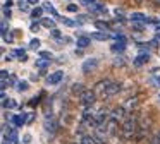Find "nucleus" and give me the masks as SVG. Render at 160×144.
Listing matches in <instances>:
<instances>
[{
  "label": "nucleus",
  "mask_w": 160,
  "mask_h": 144,
  "mask_svg": "<svg viewBox=\"0 0 160 144\" xmlns=\"http://www.w3.org/2000/svg\"><path fill=\"white\" fill-rule=\"evenodd\" d=\"M138 125H139V118L136 115H128L121 123V139L122 141H129L136 136L138 132Z\"/></svg>",
  "instance_id": "1"
},
{
  "label": "nucleus",
  "mask_w": 160,
  "mask_h": 144,
  "mask_svg": "<svg viewBox=\"0 0 160 144\" xmlns=\"http://www.w3.org/2000/svg\"><path fill=\"white\" fill-rule=\"evenodd\" d=\"M95 101H97V93H95V89L91 91V89H84L83 93L79 94V103L83 108H86V106H93Z\"/></svg>",
  "instance_id": "2"
},
{
  "label": "nucleus",
  "mask_w": 160,
  "mask_h": 144,
  "mask_svg": "<svg viewBox=\"0 0 160 144\" xmlns=\"http://www.w3.org/2000/svg\"><path fill=\"white\" fill-rule=\"evenodd\" d=\"M148 132H150V120H146V118L139 120L138 132H136V136H134V141H143L148 136Z\"/></svg>",
  "instance_id": "3"
},
{
  "label": "nucleus",
  "mask_w": 160,
  "mask_h": 144,
  "mask_svg": "<svg viewBox=\"0 0 160 144\" xmlns=\"http://www.w3.org/2000/svg\"><path fill=\"white\" fill-rule=\"evenodd\" d=\"M128 113H129V112L124 108V105H122V106H115L114 110H110V117H112L114 120H117V122H122V120L128 117Z\"/></svg>",
  "instance_id": "4"
},
{
  "label": "nucleus",
  "mask_w": 160,
  "mask_h": 144,
  "mask_svg": "<svg viewBox=\"0 0 160 144\" xmlns=\"http://www.w3.org/2000/svg\"><path fill=\"white\" fill-rule=\"evenodd\" d=\"M121 91V82L117 81H110L107 86V91H105V98H110V96L117 94V93Z\"/></svg>",
  "instance_id": "5"
},
{
  "label": "nucleus",
  "mask_w": 160,
  "mask_h": 144,
  "mask_svg": "<svg viewBox=\"0 0 160 144\" xmlns=\"http://www.w3.org/2000/svg\"><path fill=\"white\" fill-rule=\"evenodd\" d=\"M108 82H110V79H102V81L97 82V86H95V93H97V96L105 98V91H107Z\"/></svg>",
  "instance_id": "6"
},
{
  "label": "nucleus",
  "mask_w": 160,
  "mask_h": 144,
  "mask_svg": "<svg viewBox=\"0 0 160 144\" xmlns=\"http://www.w3.org/2000/svg\"><path fill=\"white\" fill-rule=\"evenodd\" d=\"M97 67H98V58H88V60L83 62V67L81 69H83V72L88 74V72H93Z\"/></svg>",
  "instance_id": "7"
},
{
  "label": "nucleus",
  "mask_w": 160,
  "mask_h": 144,
  "mask_svg": "<svg viewBox=\"0 0 160 144\" xmlns=\"http://www.w3.org/2000/svg\"><path fill=\"white\" fill-rule=\"evenodd\" d=\"M62 79H64V72L62 70H57V72H53V74H50L48 77H47V84L55 86V84H59Z\"/></svg>",
  "instance_id": "8"
},
{
  "label": "nucleus",
  "mask_w": 160,
  "mask_h": 144,
  "mask_svg": "<svg viewBox=\"0 0 160 144\" xmlns=\"http://www.w3.org/2000/svg\"><path fill=\"white\" fill-rule=\"evenodd\" d=\"M148 60H150V53H148V50H146V51H143V53H139L138 57L134 58L132 64H134V67H141V65H145Z\"/></svg>",
  "instance_id": "9"
},
{
  "label": "nucleus",
  "mask_w": 160,
  "mask_h": 144,
  "mask_svg": "<svg viewBox=\"0 0 160 144\" xmlns=\"http://www.w3.org/2000/svg\"><path fill=\"white\" fill-rule=\"evenodd\" d=\"M138 103H139L138 96H132V98H128V99H126V103H124V108L128 110V112H134V110L138 108Z\"/></svg>",
  "instance_id": "10"
},
{
  "label": "nucleus",
  "mask_w": 160,
  "mask_h": 144,
  "mask_svg": "<svg viewBox=\"0 0 160 144\" xmlns=\"http://www.w3.org/2000/svg\"><path fill=\"white\" fill-rule=\"evenodd\" d=\"M4 137H5V139H9V141H12V142H18V130H16V129L5 130Z\"/></svg>",
  "instance_id": "11"
},
{
  "label": "nucleus",
  "mask_w": 160,
  "mask_h": 144,
  "mask_svg": "<svg viewBox=\"0 0 160 144\" xmlns=\"http://www.w3.org/2000/svg\"><path fill=\"white\" fill-rule=\"evenodd\" d=\"M12 55H14L18 60H26V58H28V55H26V50H24V48H16V50L12 51Z\"/></svg>",
  "instance_id": "12"
},
{
  "label": "nucleus",
  "mask_w": 160,
  "mask_h": 144,
  "mask_svg": "<svg viewBox=\"0 0 160 144\" xmlns=\"http://www.w3.org/2000/svg\"><path fill=\"white\" fill-rule=\"evenodd\" d=\"M131 21H136V22H148V17L141 12H134V14H131Z\"/></svg>",
  "instance_id": "13"
},
{
  "label": "nucleus",
  "mask_w": 160,
  "mask_h": 144,
  "mask_svg": "<svg viewBox=\"0 0 160 144\" xmlns=\"http://www.w3.org/2000/svg\"><path fill=\"white\" fill-rule=\"evenodd\" d=\"M45 129L50 130V132H55V130H57V122H55L53 118H48V117H47V120H45Z\"/></svg>",
  "instance_id": "14"
},
{
  "label": "nucleus",
  "mask_w": 160,
  "mask_h": 144,
  "mask_svg": "<svg viewBox=\"0 0 160 144\" xmlns=\"http://www.w3.org/2000/svg\"><path fill=\"white\" fill-rule=\"evenodd\" d=\"M12 122H14L16 127H22V125H26V117L24 115H14L12 117Z\"/></svg>",
  "instance_id": "15"
},
{
  "label": "nucleus",
  "mask_w": 160,
  "mask_h": 144,
  "mask_svg": "<svg viewBox=\"0 0 160 144\" xmlns=\"http://www.w3.org/2000/svg\"><path fill=\"white\" fill-rule=\"evenodd\" d=\"M91 40H100V41H105V40H108V38H110V36H108V34L107 33H105V31H102V33H100V31H98V33H91Z\"/></svg>",
  "instance_id": "16"
},
{
  "label": "nucleus",
  "mask_w": 160,
  "mask_h": 144,
  "mask_svg": "<svg viewBox=\"0 0 160 144\" xmlns=\"http://www.w3.org/2000/svg\"><path fill=\"white\" fill-rule=\"evenodd\" d=\"M124 50H126V41H119V43L112 45V51H115V53H122Z\"/></svg>",
  "instance_id": "17"
},
{
  "label": "nucleus",
  "mask_w": 160,
  "mask_h": 144,
  "mask_svg": "<svg viewBox=\"0 0 160 144\" xmlns=\"http://www.w3.org/2000/svg\"><path fill=\"white\" fill-rule=\"evenodd\" d=\"M90 40H91V38H88V36H79L76 43H78V46H79V48H86L88 45H90Z\"/></svg>",
  "instance_id": "18"
},
{
  "label": "nucleus",
  "mask_w": 160,
  "mask_h": 144,
  "mask_svg": "<svg viewBox=\"0 0 160 144\" xmlns=\"http://www.w3.org/2000/svg\"><path fill=\"white\" fill-rule=\"evenodd\" d=\"M42 26L48 27V29H55V21L48 19V17H43V19H42Z\"/></svg>",
  "instance_id": "19"
},
{
  "label": "nucleus",
  "mask_w": 160,
  "mask_h": 144,
  "mask_svg": "<svg viewBox=\"0 0 160 144\" xmlns=\"http://www.w3.org/2000/svg\"><path fill=\"white\" fill-rule=\"evenodd\" d=\"M2 106H4L5 110H7V108H16V106H18V103H16L14 99H7V98H4V99H2Z\"/></svg>",
  "instance_id": "20"
},
{
  "label": "nucleus",
  "mask_w": 160,
  "mask_h": 144,
  "mask_svg": "<svg viewBox=\"0 0 160 144\" xmlns=\"http://www.w3.org/2000/svg\"><path fill=\"white\" fill-rule=\"evenodd\" d=\"M35 65L38 69H45V67H48V65H50V60H48V58H42V57H40L38 60H36Z\"/></svg>",
  "instance_id": "21"
},
{
  "label": "nucleus",
  "mask_w": 160,
  "mask_h": 144,
  "mask_svg": "<svg viewBox=\"0 0 160 144\" xmlns=\"http://www.w3.org/2000/svg\"><path fill=\"white\" fill-rule=\"evenodd\" d=\"M95 27H98V29H102V31H108V29H110L108 22H105V21H95Z\"/></svg>",
  "instance_id": "22"
},
{
  "label": "nucleus",
  "mask_w": 160,
  "mask_h": 144,
  "mask_svg": "<svg viewBox=\"0 0 160 144\" xmlns=\"http://www.w3.org/2000/svg\"><path fill=\"white\" fill-rule=\"evenodd\" d=\"M71 91H72V94H78V96H79L81 93L84 91V86H83V84H78V82H76V84L72 86V89H71Z\"/></svg>",
  "instance_id": "23"
},
{
  "label": "nucleus",
  "mask_w": 160,
  "mask_h": 144,
  "mask_svg": "<svg viewBox=\"0 0 160 144\" xmlns=\"http://www.w3.org/2000/svg\"><path fill=\"white\" fill-rule=\"evenodd\" d=\"M43 9H45V10H48V12H52V14H53V16H55V17H59V14H57V10L53 9V5H52V3H50V2H47L45 5H43Z\"/></svg>",
  "instance_id": "24"
},
{
  "label": "nucleus",
  "mask_w": 160,
  "mask_h": 144,
  "mask_svg": "<svg viewBox=\"0 0 160 144\" xmlns=\"http://www.w3.org/2000/svg\"><path fill=\"white\" fill-rule=\"evenodd\" d=\"M42 14H43V9H40V7H36V9L31 10V17H33V19H38V17H42Z\"/></svg>",
  "instance_id": "25"
},
{
  "label": "nucleus",
  "mask_w": 160,
  "mask_h": 144,
  "mask_svg": "<svg viewBox=\"0 0 160 144\" xmlns=\"http://www.w3.org/2000/svg\"><path fill=\"white\" fill-rule=\"evenodd\" d=\"M28 89H29V84H28V82H26V81H21V82H19V84H18V91H28Z\"/></svg>",
  "instance_id": "26"
},
{
  "label": "nucleus",
  "mask_w": 160,
  "mask_h": 144,
  "mask_svg": "<svg viewBox=\"0 0 160 144\" xmlns=\"http://www.w3.org/2000/svg\"><path fill=\"white\" fill-rule=\"evenodd\" d=\"M59 19H60V22L66 24V26H71V27L76 26V22H74V21H71V19H67V17H59Z\"/></svg>",
  "instance_id": "27"
},
{
  "label": "nucleus",
  "mask_w": 160,
  "mask_h": 144,
  "mask_svg": "<svg viewBox=\"0 0 160 144\" xmlns=\"http://www.w3.org/2000/svg\"><path fill=\"white\" fill-rule=\"evenodd\" d=\"M29 48H31V50H38V48H40V40H38V38L31 40V43H29Z\"/></svg>",
  "instance_id": "28"
},
{
  "label": "nucleus",
  "mask_w": 160,
  "mask_h": 144,
  "mask_svg": "<svg viewBox=\"0 0 160 144\" xmlns=\"http://www.w3.org/2000/svg\"><path fill=\"white\" fill-rule=\"evenodd\" d=\"M2 36H4V40L7 41V43H12V41H14V36H12V33L7 34V31H5V33H2Z\"/></svg>",
  "instance_id": "29"
},
{
  "label": "nucleus",
  "mask_w": 160,
  "mask_h": 144,
  "mask_svg": "<svg viewBox=\"0 0 160 144\" xmlns=\"http://www.w3.org/2000/svg\"><path fill=\"white\" fill-rule=\"evenodd\" d=\"M150 144H160V132H157L155 136L150 139Z\"/></svg>",
  "instance_id": "30"
},
{
  "label": "nucleus",
  "mask_w": 160,
  "mask_h": 144,
  "mask_svg": "<svg viewBox=\"0 0 160 144\" xmlns=\"http://www.w3.org/2000/svg\"><path fill=\"white\" fill-rule=\"evenodd\" d=\"M28 0H21V2H19V9L21 10H28Z\"/></svg>",
  "instance_id": "31"
},
{
  "label": "nucleus",
  "mask_w": 160,
  "mask_h": 144,
  "mask_svg": "<svg viewBox=\"0 0 160 144\" xmlns=\"http://www.w3.org/2000/svg\"><path fill=\"white\" fill-rule=\"evenodd\" d=\"M40 57H42V58H48V60H50V58H52V53H50V51H40Z\"/></svg>",
  "instance_id": "32"
},
{
  "label": "nucleus",
  "mask_w": 160,
  "mask_h": 144,
  "mask_svg": "<svg viewBox=\"0 0 160 144\" xmlns=\"http://www.w3.org/2000/svg\"><path fill=\"white\" fill-rule=\"evenodd\" d=\"M67 10H69V12H78V5L76 3H69V5H67Z\"/></svg>",
  "instance_id": "33"
},
{
  "label": "nucleus",
  "mask_w": 160,
  "mask_h": 144,
  "mask_svg": "<svg viewBox=\"0 0 160 144\" xmlns=\"http://www.w3.org/2000/svg\"><path fill=\"white\" fill-rule=\"evenodd\" d=\"M29 29H31L33 33H38V31H40V24H38V22H33V24H31V27H29Z\"/></svg>",
  "instance_id": "34"
},
{
  "label": "nucleus",
  "mask_w": 160,
  "mask_h": 144,
  "mask_svg": "<svg viewBox=\"0 0 160 144\" xmlns=\"http://www.w3.org/2000/svg\"><path fill=\"white\" fill-rule=\"evenodd\" d=\"M97 2V0H81V3L83 5H86V7H90V5H93V3Z\"/></svg>",
  "instance_id": "35"
},
{
  "label": "nucleus",
  "mask_w": 160,
  "mask_h": 144,
  "mask_svg": "<svg viewBox=\"0 0 160 144\" xmlns=\"http://www.w3.org/2000/svg\"><path fill=\"white\" fill-rule=\"evenodd\" d=\"M22 142L29 144V142H31V136H29V134H26V136H22Z\"/></svg>",
  "instance_id": "36"
},
{
  "label": "nucleus",
  "mask_w": 160,
  "mask_h": 144,
  "mask_svg": "<svg viewBox=\"0 0 160 144\" xmlns=\"http://www.w3.org/2000/svg\"><path fill=\"white\" fill-rule=\"evenodd\" d=\"M52 36L53 38H64V36H60V31L59 29H52Z\"/></svg>",
  "instance_id": "37"
},
{
  "label": "nucleus",
  "mask_w": 160,
  "mask_h": 144,
  "mask_svg": "<svg viewBox=\"0 0 160 144\" xmlns=\"http://www.w3.org/2000/svg\"><path fill=\"white\" fill-rule=\"evenodd\" d=\"M4 16L5 17H11V9H9L7 5H4Z\"/></svg>",
  "instance_id": "38"
},
{
  "label": "nucleus",
  "mask_w": 160,
  "mask_h": 144,
  "mask_svg": "<svg viewBox=\"0 0 160 144\" xmlns=\"http://www.w3.org/2000/svg\"><path fill=\"white\" fill-rule=\"evenodd\" d=\"M114 64H115V65H124V60H122V58H121V60H119V58H115Z\"/></svg>",
  "instance_id": "39"
},
{
  "label": "nucleus",
  "mask_w": 160,
  "mask_h": 144,
  "mask_svg": "<svg viewBox=\"0 0 160 144\" xmlns=\"http://www.w3.org/2000/svg\"><path fill=\"white\" fill-rule=\"evenodd\" d=\"M155 86H157V88H160V75H158V77H155Z\"/></svg>",
  "instance_id": "40"
},
{
  "label": "nucleus",
  "mask_w": 160,
  "mask_h": 144,
  "mask_svg": "<svg viewBox=\"0 0 160 144\" xmlns=\"http://www.w3.org/2000/svg\"><path fill=\"white\" fill-rule=\"evenodd\" d=\"M2 144H12V141L9 142V139H5V137H4V141H2Z\"/></svg>",
  "instance_id": "41"
},
{
  "label": "nucleus",
  "mask_w": 160,
  "mask_h": 144,
  "mask_svg": "<svg viewBox=\"0 0 160 144\" xmlns=\"http://www.w3.org/2000/svg\"><path fill=\"white\" fill-rule=\"evenodd\" d=\"M29 3H38V0H28Z\"/></svg>",
  "instance_id": "42"
},
{
  "label": "nucleus",
  "mask_w": 160,
  "mask_h": 144,
  "mask_svg": "<svg viewBox=\"0 0 160 144\" xmlns=\"http://www.w3.org/2000/svg\"><path fill=\"white\" fill-rule=\"evenodd\" d=\"M155 3H157V5H160V0H155Z\"/></svg>",
  "instance_id": "43"
},
{
  "label": "nucleus",
  "mask_w": 160,
  "mask_h": 144,
  "mask_svg": "<svg viewBox=\"0 0 160 144\" xmlns=\"http://www.w3.org/2000/svg\"><path fill=\"white\" fill-rule=\"evenodd\" d=\"M157 31H160V24H158V26H157Z\"/></svg>",
  "instance_id": "44"
},
{
  "label": "nucleus",
  "mask_w": 160,
  "mask_h": 144,
  "mask_svg": "<svg viewBox=\"0 0 160 144\" xmlns=\"http://www.w3.org/2000/svg\"><path fill=\"white\" fill-rule=\"evenodd\" d=\"M138 2H143V0H138Z\"/></svg>",
  "instance_id": "45"
},
{
  "label": "nucleus",
  "mask_w": 160,
  "mask_h": 144,
  "mask_svg": "<svg viewBox=\"0 0 160 144\" xmlns=\"http://www.w3.org/2000/svg\"><path fill=\"white\" fill-rule=\"evenodd\" d=\"M158 99H160V96H158Z\"/></svg>",
  "instance_id": "46"
}]
</instances>
